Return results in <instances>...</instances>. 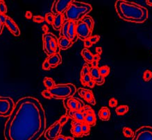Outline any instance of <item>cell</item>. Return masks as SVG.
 I'll return each instance as SVG.
<instances>
[{"label": "cell", "mask_w": 152, "mask_h": 140, "mask_svg": "<svg viewBox=\"0 0 152 140\" xmlns=\"http://www.w3.org/2000/svg\"><path fill=\"white\" fill-rule=\"evenodd\" d=\"M92 33H93V30L84 21H83V19L77 21L76 33H77L78 38L81 39L83 41L88 40L91 37Z\"/></svg>", "instance_id": "obj_6"}, {"label": "cell", "mask_w": 152, "mask_h": 140, "mask_svg": "<svg viewBox=\"0 0 152 140\" xmlns=\"http://www.w3.org/2000/svg\"><path fill=\"white\" fill-rule=\"evenodd\" d=\"M132 140H152V127L141 126L135 130Z\"/></svg>", "instance_id": "obj_7"}, {"label": "cell", "mask_w": 152, "mask_h": 140, "mask_svg": "<svg viewBox=\"0 0 152 140\" xmlns=\"http://www.w3.org/2000/svg\"><path fill=\"white\" fill-rule=\"evenodd\" d=\"M33 20L34 22H37V23H41L43 22L45 20V18L44 17H42L40 15H36L33 17Z\"/></svg>", "instance_id": "obj_36"}, {"label": "cell", "mask_w": 152, "mask_h": 140, "mask_svg": "<svg viewBox=\"0 0 152 140\" xmlns=\"http://www.w3.org/2000/svg\"><path fill=\"white\" fill-rule=\"evenodd\" d=\"M43 82H44V85L47 88V89L53 88L54 86L56 85L54 80L52 78H49V77H45L44 80H43Z\"/></svg>", "instance_id": "obj_26"}, {"label": "cell", "mask_w": 152, "mask_h": 140, "mask_svg": "<svg viewBox=\"0 0 152 140\" xmlns=\"http://www.w3.org/2000/svg\"><path fill=\"white\" fill-rule=\"evenodd\" d=\"M54 17H55V15H54L52 12H48L45 15V20L48 24H52L54 22Z\"/></svg>", "instance_id": "obj_31"}, {"label": "cell", "mask_w": 152, "mask_h": 140, "mask_svg": "<svg viewBox=\"0 0 152 140\" xmlns=\"http://www.w3.org/2000/svg\"><path fill=\"white\" fill-rule=\"evenodd\" d=\"M90 73V67L88 66V64H84V67H83L81 71V78L86 76L87 74H89Z\"/></svg>", "instance_id": "obj_33"}, {"label": "cell", "mask_w": 152, "mask_h": 140, "mask_svg": "<svg viewBox=\"0 0 152 140\" xmlns=\"http://www.w3.org/2000/svg\"><path fill=\"white\" fill-rule=\"evenodd\" d=\"M25 17L27 19H31L33 17V15H32V12L31 11H26L25 13Z\"/></svg>", "instance_id": "obj_46"}, {"label": "cell", "mask_w": 152, "mask_h": 140, "mask_svg": "<svg viewBox=\"0 0 152 140\" xmlns=\"http://www.w3.org/2000/svg\"><path fill=\"white\" fill-rule=\"evenodd\" d=\"M46 128V116L37 98L25 96L15 104L4 126L6 140H38Z\"/></svg>", "instance_id": "obj_1"}, {"label": "cell", "mask_w": 152, "mask_h": 140, "mask_svg": "<svg viewBox=\"0 0 152 140\" xmlns=\"http://www.w3.org/2000/svg\"><path fill=\"white\" fill-rule=\"evenodd\" d=\"M91 80H92V78L90 74H87L84 77H82V78H81V81L83 85H87V84H88L90 81H91Z\"/></svg>", "instance_id": "obj_34"}, {"label": "cell", "mask_w": 152, "mask_h": 140, "mask_svg": "<svg viewBox=\"0 0 152 140\" xmlns=\"http://www.w3.org/2000/svg\"><path fill=\"white\" fill-rule=\"evenodd\" d=\"M98 116L102 121H108L110 117V111L107 107H102L99 111Z\"/></svg>", "instance_id": "obj_20"}, {"label": "cell", "mask_w": 152, "mask_h": 140, "mask_svg": "<svg viewBox=\"0 0 152 140\" xmlns=\"http://www.w3.org/2000/svg\"><path fill=\"white\" fill-rule=\"evenodd\" d=\"M71 133L74 137H80L84 136L82 132V123L73 120L72 122Z\"/></svg>", "instance_id": "obj_13"}, {"label": "cell", "mask_w": 152, "mask_h": 140, "mask_svg": "<svg viewBox=\"0 0 152 140\" xmlns=\"http://www.w3.org/2000/svg\"><path fill=\"white\" fill-rule=\"evenodd\" d=\"M69 119V116L68 115V114H65V115H63L62 116H61V118H60L59 119V123H61V125H63L64 124H66V122L68 121V120Z\"/></svg>", "instance_id": "obj_37"}, {"label": "cell", "mask_w": 152, "mask_h": 140, "mask_svg": "<svg viewBox=\"0 0 152 140\" xmlns=\"http://www.w3.org/2000/svg\"><path fill=\"white\" fill-rule=\"evenodd\" d=\"M61 130H62V125L59 121H56L46 130L45 137L47 140H55L60 135Z\"/></svg>", "instance_id": "obj_9"}, {"label": "cell", "mask_w": 152, "mask_h": 140, "mask_svg": "<svg viewBox=\"0 0 152 140\" xmlns=\"http://www.w3.org/2000/svg\"><path fill=\"white\" fill-rule=\"evenodd\" d=\"M81 55L84 58V60L86 61V62H88L89 64H92V62L93 61V55L87 48H84L81 51Z\"/></svg>", "instance_id": "obj_21"}, {"label": "cell", "mask_w": 152, "mask_h": 140, "mask_svg": "<svg viewBox=\"0 0 152 140\" xmlns=\"http://www.w3.org/2000/svg\"><path fill=\"white\" fill-rule=\"evenodd\" d=\"M69 24H70V21L65 20L62 27H61V32H60V33H61V36L65 37L68 39H69V36H68Z\"/></svg>", "instance_id": "obj_22"}, {"label": "cell", "mask_w": 152, "mask_h": 140, "mask_svg": "<svg viewBox=\"0 0 152 140\" xmlns=\"http://www.w3.org/2000/svg\"><path fill=\"white\" fill-rule=\"evenodd\" d=\"M41 94H42V95L44 96L45 98H47V99H51V98H52V94H51L50 91H49V89H45V90H43Z\"/></svg>", "instance_id": "obj_38"}, {"label": "cell", "mask_w": 152, "mask_h": 140, "mask_svg": "<svg viewBox=\"0 0 152 140\" xmlns=\"http://www.w3.org/2000/svg\"><path fill=\"white\" fill-rule=\"evenodd\" d=\"M77 103H78V106H77V110L80 111L81 109H83L85 107V104L84 103V102L82 100H81L79 98H77Z\"/></svg>", "instance_id": "obj_42"}, {"label": "cell", "mask_w": 152, "mask_h": 140, "mask_svg": "<svg viewBox=\"0 0 152 140\" xmlns=\"http://www.w3.org/2000/svg\"><path fill=\"white\" fill-rule=\"evenodd\" d=\"M0 11H1V14H4V15H6L7 12L6 5L3 1H0Z\"/></svg>", "instance_id": "obj_35"}, {"label": "cell", "mask_w": 152, "mask_h": 140, "mask_svg": "<svg viewBox=\"0 0 152 140\" xmlns=\"http://www.w3.org/2000/svg\"><path fill=\"white\" fill-rule=\"evenodd\" d=\"M128 110H129V108H128V105H121L117 107L116 110H115V112H116L117 115L122 116L127 113Z\"/></svg>", "instance_id": "obj_25"}, {"label": "cell", "mask_w": 152, "mask_h": 140, "mask_svg": "<svg viewBox=\"0 0 152 140\" xmlns=\"http://www.w3.org/2000/svg\"><path fill=\"white\" fill-rule=\"evenodd\" d=\"M65 107L68 110H77V98H68L63 100Z\"/></svg>", "instance_id": "obj_15"}, {"label": "cell", "mask_w": 152, "mask_h": 140, "mask_svg": "<svg viewBox=\"0 0 152 140\" xmlns=\"http://www.w3.org/2000/svg\"><path fill=\"white\" fill-rule=\"evenodd\" d=\"M99 72H100L101 75L103 77L107 76L110 73V68L108 66H103V67L99 68Z\"/></svg>", "instance_id": "obj_28"}, {"label": "cell", "mask_w": 152, "mask_h": 140, "mask_svg": "<svg viewBox=\"0 0 152 140\" xmlns=\"http://www.w3.org/2000/svg\"><path fill=\"white\" fill-rule=\"evenodd\" d=\"M58 41H59V48L63 50H66L69 49L73 44V42L71 40H70L69 39L66 38L65 37L61 36L59 37V39H58Z\"/></svg>", "instance_id": "obj_19"}, {"label": "cell", "mask_w": 152, "mask_h": 140, "mask_svg": "<svg viewBox=\"0 0 152 140\" xmlns=\"http://www.w3.org/2000/svg\"><path fill=\"white\" fill-rule=\"evenodd\" d=\"M76 27H77V22L74 21H70L68 26V36L69 40H71L73 43L76 42L78 38L76 33Z\"/></svg>", "instance_id": "obj_14"}, {"label": "cell", "mask_w": 152, "mask_h": 140, "mask_svg": "<svg viewBox=\"0 0 152 140\" xmlns=\"http://www.w3.org/2000/svg\"><path fill=\"white\" fill-rule=\"evenodd\" d=\"M82 132H83V134L84 136L88 135L90 134V127L89 125L87 124L86 123H82Z\"/></svg>", "instance_id": "obj_32"}, {"label": "cell", "mask_w": 152, "mask_h": 140, "mask_svg": "<svg viewBox=\"0 0 152 140\" xmlns=\"http://www.w3.org/2000/svg\"><path fill=\"white\" fill-rule=\"evenodd\" d=\"M99 39H100V36L98 35H93V36H91V37L89 39L90 40V42H91L92 44H95L96 42H97L99 40Z\"/></svg>", "instance_id": "obj_41"}, {"label": "cell", "mask_w": 152, "mask_h": 140, "mask_svg": "<svg viewBox=\"0 0 152 140\" xmlns=\"http://www.w3.org/2000/svg\"><path fill=\"white\" fill-rule=\"evenodd\" d=\"M98 64L99 62H97V61H93L91 64L93 66V67H98Z\"/></svg>", "instance_id": "obj_52"}, {"label": "cell", "mask_w": 152, "mask_h": 140, "mask_svg": "<svg viewBox=\"0 0 152 140\" xmlns=\"http://www.w3.org/2000/svg\"><path fill=\"white\" fill-rule=\"evenodd\" d=\"M64 17H63V14H57L55 15L54 17V20L52 26L55 30H59L62 27L63 23H64Z\"/></svg>", "instance_id": "obj_18"}, {"label": "cell", "mask_w": 152, "mask_h": 140, "mask_svg": "<svg viewBox=\"0 0 152 140\" xmlns=\"http://www.w3.org/2000/svg\"><path fill=\"white\" fill-rule=\"evenodd\" d=\"M7 17H8V16L4 15V14H0V19H1V22H2L3 24H5V23H6Z\"/></svg>", "instance_id": "obj_44"}, {"label": "cell", "mask_w": 152, "mask_h": 140, "mask_svg": "<svg viewBox=\"0 0 152 140\" xmlns=\"http://www.w3.org/2000/svg\"><path fill=\"white\" fill-rule=\"evenodd\" d=\"M84 99L88 102V103H90V105H95L96 104V101H95V98L94 97V95L93 91L90 89H88V91H87V93L84 96Z\"/></svg>", "instance_id": "obj_23"}, {"label": "cell", "mask_w": 152, "mask_h": 140, "mask_svg": "<svg viewBox=\"0 0 152 140\" xmlns=\"http://www.w3.org/2000/svg\"><path fill=\"white\" fill-rule=\"evenodd\" d=\"M71 0H56L54 1L52 6V12L54 15L64 14L71 3Z\"/></svg>", "instance_id": "obj_8"}, {"label": "cell", "mask_w": 152, "mask_h": 140, "mask_svg": "<svg viewBox=\"0 0 152 140\" xmlns=\"http://www.w3.org/2000/svg\"><path fill=\"white\" fill-rule=\"evenodd\" d=\"M52 98L56 99H66L72 97L77 92V87L72 83L58 84L49 89Z\"/></svg>", "instance_id": "obj_4"}, {"label": "cell", "mask_w": 152, "mask_h": 140, "mask_svg": "<svg viewBox=\"0 0 152 140\" xmlns=\"http://www.w3.org/2000/svg\"><path fill=\"white\" fill-rule=\"evenodd\" d=\"M92 43H91V42H90V40H89V39H88V40H85L84 41V46H85V48H87V49H88V48H89V47H90V46H92Z\"/></svg>", "instance_id": "obj_45"}, {"label": "cell", "mask_w": 152, "mask_h": 140, "mask_svg": "<svg viewBox=\"0 0 152 140\" xmlns=\"http://www.w3.org/2000/svg\"><path fill=\"white\" fill-rule=\"evenodd\" d=\"M122 132L126 137H133V134H134V132H133V130L131 128H128V127L123 128Z\"/></svg>", "instance_id": "obj_29"}, {"label": "cell", "mask_w": 152, "mask_h": 140, "mask_svg": "<svg viewBox=\"0 0 152 140\" xmlns=\"http://www.w3.org/2000/svg\"><path fill=\"white\" fill-rule=\"evenodd\" d=\"M83 21H84L89 26V27L93 30L94 25H95V21H94L93 19L92 18V17H90L89 15L85 16L84 18L82 19Z\"/></svg>", "instance_id": "obj_27"}, {"label": "cell", "mask_w": 152, "mask_h": 140, "mask_svg": "<svg viewBox=\"0 0 152 140\" xmlns=\"http://www.w3.org/2000/svg\"><path fill=\"white\" fill-rule=\"evenodd\" d=\"M3 26H4V24H3V23L1 22V19H0V35H1V34L2 33V31H3Z\"/></svg>", "instance_id": "obj_51"}, {"label": "cell", "mask_w": 152, "mask_h": 140, "mask_svg": "<svg viewBox=\"0 0 152 140\" xmlns=\"http://www.w3.org/2000/svg\"><path fill=\"white\" fill-rule=\"evenodd\" d=\"M67 114L75 121L81 122V123H84L85 121V117L83 114L78 110H68Z\"/></svg>", "instance_id": "obj_17"}, {"label": "cell", "mask_w": 152, "mask_h": 140, "mask_svg": "<svg viewBox=\"0 0 152 140\" xmlns=\"http://www.w3.org/2000/svg\"><path fill=\"white\" fill-rule=\"evenodd\" d=\"M43 69L44 70H50L51 69V65L50 64V62H48V60H45V61L43 62Z\"/></svg>", "instance_id": "obj_43"}, {"label": "cell", "mask_w": 152, "mask_h": 140, "mask_svg": "<svg viewBox=\"0 0 152 140\" xmlns=\"http://www.w3.org/2000/svg\"><path fill=\"white\" fill-rule=\"evenodd\" d=\"M54 34L52 33H44L43 35V49L47 55L50 56V55H54V51H52V48H51V40H52V36Z\"/></svg>", "instance_id": "obj_10"}, {"label": "cell", "mask_w": 152, "mask_h": 140, "mask_svg": "<svg viewBox=\"0 0 152 140\" xmlns=\"http://www.w3.org/2000/svg\"><path fill=\"white\" fill-rule=\"evenodd\" d=\"M0 14H1V11H0Z\"/></svg>", "instance_id": "obj_56"}, {"label": "cell", "mask_w": 152, "mask_h": 140, "mask_svg": "<svg viewBox=\"0 0 152 140\" xmlns=\"http://www.w3.org/2000/svg\"><path fill=\"white\" fill-rule=\"evenodd\" d=\"M89 74L91 76L92 80L97 85H102L104 83V77H103L99 72V68L98 67H90Z\"/></svg>", "instance_id": "obj_11"}, {"label": "cell", "mask_w": 152, "mask_h": 140, "mask_svg": "<svg viewBox=\"0 0 152 140\" xmlns=\"http://www.w3.org/2000/svg\"><path fill=\"white\" fill-rule=\"evenodd\" d=\"M15 104L8 96H0V116L8 117L13 110Z\"/></svg>", "instance_id": "obj_5"}, {"label": "cell", "mask_w": 152, "mask_h": 140, "mask_svg": "<svg viewBox=\"0 0 152 140\" xmlns=\"http://www.w3.org/2000/svg\"><path fill=\"white\" fill-rule=\"evenodd\" d=\"M85 123L89 125L90 127L94 126L96 123V115L95 113L93 114H88L86 117H85Z\"/></svg>", "instance_id": "obj_24"}, {"label": "cell", "mask_w": 152, "mask_h": 140, "mask_svg": "<svg viewBox=\"0 0 152 140\" xmlns=\"http://www.w3.org/2000/svg\"><path fill=\"white\" fill-rule=\"evenodd\" d=\"M43 31L45 32V33H48V27H47V25H44V26H43Z\"/></svg>", "instance_id": "obj_53"}, {"label": "cell", "mask_w": 152, "mask_h": 140, "mask_svg": "<svg viewBox=\"0 0 152 140\" xmlns=\"http://www.w3.org/2000/svg\"><path fill=\"white\" fill-rule=\"evenodd\" d=\"M88 91V89H84V88H79L78 89V93H79V96H81V97L82 98H84L85 95L87 93V91Z\"/></svg>", "instance_id": "obj_40"}, {"label": "cell", "mask_w": 152, "mask_h": 140, "mask_svg": "<svg viewBox=\"0 0 152 140\" xmlns=\"http://www.w3.org/2000/svg\"><path fill=\"white\" fill-rule=\"evenodd\" d=\"M95 82L93 81V80H91V81H90L89 82H88V84H87V86H88V87H90V88H93V87H95Z\"/></svg>", "instance_id": "obj_47"}, {"label": "cell", "mask_w": 152, "mask_h": 140, "mask_svg": "<svg viewBox=\"0 0 152 140\" xmlns=\"http://www.w3.org/2000/svg\"><path fill=\"white\" fill-rule=\"evenodd\" d=\"M47 60L50 62L51 67H56L62 62V58H61V55L59 53H54V55L49 56Z\"/></svg>", "instance_id": "obj_16"}, {"label": "cell", "mask_w": 152, "mask_h": 140, "mask_svg": "<svg viewBox=\"0 0 152 140\" xmlns=\"http://www.w3.org/2000/svg\"><path fill=\"white\" fill-rule=\"evenodd\" d=\"M66 140H75V138L72 137H66Z\"/></svg>", "instance_id": "obj_55"}, {"label": "cell", "mask_w": 152, "mask_h": 140, "mask_svg": "<svg viewBox=\"0 0 152 140\" xmlns=\"http://www.w3.org/2000/svg\"><path fill=\"white\" fill-rule=\"evenodd\" d=\"M93 10V7L89 3L72 1L68 10L63 14L65 20L74 21L77 22Z\"/></svg>", "instance_id": "obj_3"}, {"label": "cell", "mask_w": 152, "mask_h": 140, "mask_svg": "<svg viewBox=\"0 0 152 140\" xmlns=\"http://www.w3.org/2000/svg\"><path fill=\"white\" fill-rule=\"evenodd\" d=\"M55 140H66V137H65V136L60 134L59 137H57L56 139Z\"/></svg>", "instance_id": "obj_50"}, {"label": "cell", "mask_w": 152, "mask_h": 140, "mask_svg": "<svg viewBox=\"0 0 152 140\" xmlns=\"http://www.w3.org/2000/svg\"><path fill=\"white\" fill-rule=\"evenodd\" d=\"M96 52H97V54L100 55L102 53V48L101 46H97L96 47Z\"/></svg>", "instance_id": "obj_49"}, {"label": "cell", "mask_w": 152, "mask_h": 140, "mask_svg": "<svg viewBox=\"0 0 152 140\" xmlns=\"http://www.w3.org/2000/svg\"><path fill=\"white\" fill-rule=\"evenodd\" d=\"M115 7L119 17L126 21L140 24L148 19V10L137 3L117 0L115 3Z\"/></svg>", "instance_id": "obj_2"}, {"label": "cell", "mask_w": 152, "mask_h": 140, "mask_svg": "<svg viewBox=\"0 0 152 140\" xmlns=\"http://www.w3.org/2000/svg\"><path fill=\"white\" fill-rule=\"evenodd\" d=\"M146 3L148 6H152V0H146Z\"/></svg>", "instance_id": "obj_54"}, {"label": "cell", "mask_w": 152, "mask_h": 140, "mask_svg": "<svg viewBox=\"0 0 152 140\" xmlns=\"http://www.w3.org/2000/svg\"><path fill=\"white\" fill-rule=\"evenodd\" d=\"M108 105H109L110 107H116L117 105V100L116 98H111L108 101Z\"/></svg>", "instance_id": "obj_39"}, {"label": "cell", "mask_w": 152, "mask_h": 140, "mask_svg": "<svg viewBox=\"0 0 152 140\" xmlns=\"http://www.w3.org/2000/svg\"><path fill=\"white\" fill-rule=\"evenodd\" d=\"M152 78V71L149 69H146L144 71L143 73V80L144 81L148 82Z\"/></svg>", "instance_id": "obj_30"}, {"label": "cell", "mask_w": 152, "mask_h": 140, "mask_svg": "<svg viewBox=\"0 0 152 140\" xmlns=\"http://www.w3.org/2000/svg\"><path fill=\"white\" fill-rule=\"evenodd\" d=\"M5 25L7 26V28H8V30H10V33H11L13 35H14L15 36L17 37L20 35V28L18 27L17 25L16 24V23L13 20V19L10 18V17H7Z\"/></svg>", "instance_id": "obj_12"}, {"label": "cell", "mask_w": 152, "mask_h": 140, "mask_svg": "<svg viewBox=\"0 0 152 140\" xmlns=\"http://www.w3.org/2000/svg\"><path fill=\"white\" fill-rule=\"evenodd\" d=\"M99 60H100V55L99 54L93 55V61H97V62H99Z\"/></svg>", "instance_id": "obj_48"}]
</instances>
